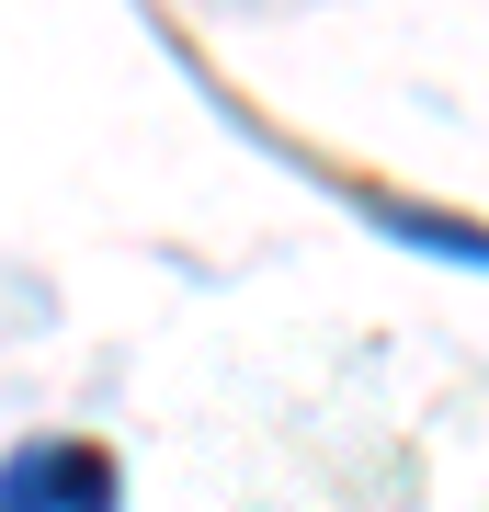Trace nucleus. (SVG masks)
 <instances>
[{
    "label": "nucleus",
    "mask_w": 489,
    "mask_h": 512,
    "mask_svg": "<svg viewBox=\"0 0 489 512\" xmlns=\"http://www.w3.org/2000/svg\"><path fill=\"white\" fill-rule=\"evenodd\" d=\"M114 456L80 433H46V444H12V467H0V512H114Z\"/></svg>",
    "instance_id": "f257e3e1"
},
{
    "label": "nucleus",
    "mask_w": 489,
    "mask_h": 512,
    "mask_svg": "<svg viewBox=\"0 0 489 512\" xmlns=\"http://www.w3.org/2000/svg\"><path fill=\"white\" fill-rule=\"evenodd\" d=\"M376 228H387V239H421V251H444V262H478V274H489V228H478V217H433V205H387V194H376Z\"/></svg>",
    "instance_id": "f03ea898"
}]
</instances>
